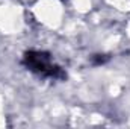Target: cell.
Instances as JSON below:
<instances>
[{
    "label": "cell",
    "mask_w": 130,
    "mask_h": 129,
    "mask_svg": "<svg viewBox=\"0 0 130 129\" xmlns=\"http://www.w3.org/2000/svg\"><path fill=\"white\" fill-rule=\"evenodd\" d=\"M20 64L24 70L32 73L38 79L50 82H65L68 79V71L61 65L55 55L44 49H27L21 53Z\"/></svg>",
    "instance_id": "6da1fadb"
}]
</instances>
